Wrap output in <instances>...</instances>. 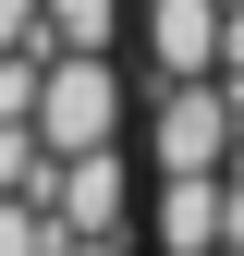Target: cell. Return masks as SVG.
Returning <instances> with one entry per match:
<instances>
[{"mask_svg": "<svg viewBox=\"0 0 244 256\" xmlns=\"http://www.w3.org/2000/svg\"><path fill=\"white\" fill-rule=\"evenodd\" d=\"M37 146L49 158H74V146H122V74H110V49H49L37 61Z\"/></svg>", "mask_w": 244, "mask_h": 256, "instance_id": "6da1fadb", "label": "cell"}, {"mask_svg": "<svg viewBox=\"0 0 244 256\" xmlns=\"http://www.w3.org/2000/svg\"><path fill=\"white\" fill-rule=\"evenodd\" d=\"M146 158H159V171H220V158H232V86L220 74H159Z\"/></svg>", "mask_w": 244, "mask_h": 256, "instance_id": "7a4b0ae2", "label": "cell"}, {"mask_svg": "<svg viewBox=\"0 0 244 256\" xmlns=\"http://www.w3.org/2000/svg\"><path fill=\"white\" fill-rule=\"evenodd\" d=\"M37 208L61 220V232H134V171H122V146H74V158H49Z\"/></svg>", "mask_w": 244, "mask_h": 256, "instance_id": "3957f363", "label": "cell"}, {"mask_svg": "<svg viewBox=\"0 0 244 256\" xmlns=\"http://www.w3.org/2000/svg\"><path fill=\"white\" fill-rule=\"evenodd\" d=\"M146 61L159 74H220V0H146Z\"/></svg>", "mask_w": 244, "mask_h": 256, "instance_id": "277c9868", "label": "cell"}, {"mask_svg": "<svg viewBox=\"0 0 244 256\" xmlns=\"http://www.w3.org/2000/svg\"><path fill=\"white\" fill-rule=\"evenodd\" d=\"M159 244L171 256H220V171H159Z\"/></svg>", "mask_w": 244, "mask_h": 256, "instance_id": "5b68a950", "label": "cell"}, {"mask_svg": "<svg viewBox=\"0 0 244 256\" xmlns=\"http://www.w3.org/2000/svg\"><path fill=\"white\" fill-rule=\"evenodd\" d=\"M122 0H37V49H110Z\"/></svg>", "mask_w": 244, "mask_h": 256, "instance_id": "8992f818", "label": "cell"}, {"mask_svg": "<svg viewBox=\"0 0 244 256\" xmlns=\"http://www.w3.org/2000/svg\"><path fill=\"white\" fill-rule=\"evenodd\" d=\"M49 244H61V220L37 196H0V256H49Z\"/></svg>", "mask_w": 244, "mask_h": 256, "instance_id": "52a82bcc", "label": "cell"}, {"mask_svg": "<svg viewBox=\"0 0 244 256\" xmlns=\"http://www.w3.org/2000/svg\"><path fill=\"white\" fill-rule=\"evenodd\" d=\"M0 49H37V0H0Z\"/></svg>", "mask_w": 244, "mask_h": 256, "instance_id": "ba28073f", "label": "cell"}, {"mask_svg": "<svg viewBox=\"0 0 244 256\" xmlns=\"http://www.w3.org/2000/svg\"><path fill=\"white\" fill-rule=\"evenodd\" d=\"M49 256H134V244H122V232H61Z\"/></svg>", "mask_w": 244, "mask_h": 256, "instance_id": "9c48e42d", "label": "cell"}, {"mask_svg": "<svg viewBox=\"0 0 244 256\" xmlns=\"http://www.w3.org/2000/svg\"><path fill=\"white\" fill-rule=\"evenodd\" d=\"M220 12H244V0H220Z\"/></svg>", "mask_w": 244, "mask_h": 256, "instance_id": "30bf717a", "label": "cell"}]
</instances>
